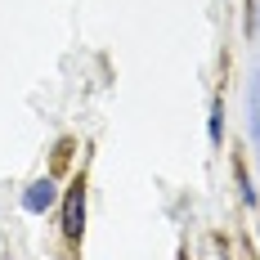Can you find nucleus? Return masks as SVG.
Returning a JSON list of instances; mask_svg holds the SVG:
<instances>
[{"mask_svg": "<svg viewBox=\"0 0 260 260\" xmlns=\"http://www.w3.org/2000/svg\"><path fill=\"white\" fill-rule=\"evenodd\" d=\"M234 180H238V188H242V202H247V207H256V188H251V175H247L242 157H234Z\"/></svg>", "mask_w": 260, "mask_h": 260, "instance_id": "nucleus-4", "label": "nucleus"}, {"mask_svg": "<svg viewBox=\"0 0 260 260\" xmlns=\"http://www.w3.org/2000/svg\"><path fill=\"white\" fill-rule=\"evenodd\" d=\"M256 234H260V229H256Z\"/></svg>", "mask_w": 260, "mask_h": 260, "instance_id": "nucleus-5", "label": "nucleus"}, {"mask_svg": "<svg viewBox=\"0 0 260 260\" xmlns=\"http://www.w3.org/2000/svg\"><path fill=\"white\" fill-rule=\"evenodd\" d=\"M81 229H85V180L77 175L63 188V238L81 242Z\"/></svg>", "mask_w": 260, "mask_h": 260, "instance_id": "nucleus-1", "label": "nucleus"}, {"mask_svg": "<svg viewBox=\"0 0 260 260\" xmlns=\"http://www.w3.org/2000/svg\"><path fill=\"white\" fill-rule=\"evenodd\" d=\"M54 202H58V188H54L50 175H41V180H31L23 188V211H27V215H45Z\"/></svg>", "mask_w": 260, "mask_h": 260, "instance_id": "nucleus-2", "label": "nucleus"}, {"mask_svg": "<svg viewBox=\"0 0 260 260\" xmlns=\"http://www.w3.org/2000/svg\"><path fill=\"white\" fill-rule=\"evenodd\" d=\"M207 139L211 148L224 144V99H211V117H207Z\"/></svg>", "mask_w": 260, "mask_h": 260, "instance_id": "nucleus-3", "label": "nucleus"}]
</instances>
